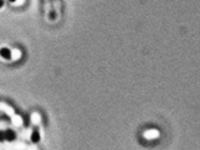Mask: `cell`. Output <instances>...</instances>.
<instances>
[{"label":"cell","instance_id":"6da1fadb","mask_svg":"<svg viewBox=\"0 0 200 150\" xmlns=\"http://www.w3.org/2000/svg\"><path fill=\"white\" fill-rule=\"evenodd\" d=\"M11 54H12V52L7 47H3V48L0 49V56H1L3 59H6V60L11 59Z\"/></svg>","mask_w":200,"mask_h":150},{"label":"cell","instance_id":"7a4b0ae2","mask_svg":"<svg viewBox=\"0 0 200 150\" xmlns=\"http://www.w3.org/2000/svg\"><path fill=\"white\" fill-rule=\"evenodd\" d=\"M144 135L147 139H154V138L158 137L159 132L156 129H149V130L146 131Z\"/></svg>","mask_w":200,"mask_h":150},{"label":"cell","instance_id":"3957f363","mask_svg":"<svg viewBox=\"0 0 200 150\" xmlns=\"http://www.w3.org/2000/svg\"><path fill=\"white\" fill-rule=\"evenodd\" d=\"M4 133H5V140H7V141H13L15 139V137H16L15 132L10 130V129L4 131Z\"/></svg>","mask_w":200,"mask_h":150},{"label":"cell","instance_id":"277c9868","mask_svg":"<svg viewBox=\"0 0 200 150\" xmlns=\"http://www.w3.org/2000/svg\"><path fill=\"white\" fill-rule=\"evenodd\" d=\"M30 139H31V141L33 143H38L40 140V135L38 131H33L32 134H31V137H30Z\"/></svg>","mask_w":200,"mask_h":150},{"label":"cell","instance_id":"5b68a950","mask_svg":"<svg viewBox=\"0 0 200 150\" xmlns=\"http://www.w3.org/2000/svg\"><path fill=\"white\" fill-rule=\"evenodd\" d=\"M5 141V133L4 131H0V142Z\"/></svg>","mask_w":200,"mask_h":150},{"label":"cell","instance_id":"8992f818","mask_svg":"<svg viewBox=\"0 0 200 150\" xmlns=\"http://www.w3.org/2000/svg\"><path fill=\"white\" fill-rule=\"evenodd\" d=\"M3 5H4V1L3 0H0V8H2Z\"/></svg>","mask_w":200,"mask_h":150},{"label":"cell","instance_id":"52a82bcc","mask_svg":"<svg viewBox=\"0 0 200 150\" xmlns=\"http://www.w3.org/2000/svg\"><path fill=\"white\" fill-rule=\"evenodd\" d=\"M10 2H15L16 0H10Z\"/></svg>","mask_w":200,"mask_h":150}]
</instances>
